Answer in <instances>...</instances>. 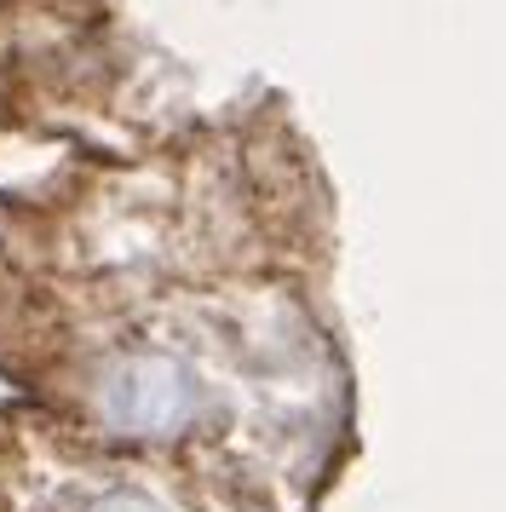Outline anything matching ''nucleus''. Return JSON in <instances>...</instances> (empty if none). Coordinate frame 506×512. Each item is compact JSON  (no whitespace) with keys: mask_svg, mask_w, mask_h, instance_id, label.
<instances>
[{"mask_svg":"<svg viewBox=\"0 0 506 512\" xmlns=\"http://www.w3.org/2000/svg\"><path fill=\"white\" fill-rule=\"evenodd\" d=\"M202 415V380L179 351L127 346L92 380V420L110 438H179Z\"/></svg>","mask_w":506,"mask_h":512,"instance_id":"obj_1","label":"nucleus"},{"mask_svg":"<svg viewBox=\"0 0 506 512\" xmlns=\"http://www.w3.org/2000/svg\"><path fill=\"white\" fill-rule=\"evenodd\" d=\"M81 512H167V507H161L156 495L133 489V484H110V489H98Z\"/></svg>","mask_w":506,"mask_h":512,"instance_id":"obj_2","label":"nucleus"}]
</instances>
